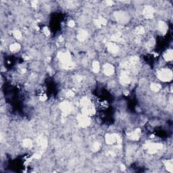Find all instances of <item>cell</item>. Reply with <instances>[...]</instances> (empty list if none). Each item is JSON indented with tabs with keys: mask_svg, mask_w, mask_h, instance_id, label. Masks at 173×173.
I'll list each match as a JSON object with an SVG mask.
<instances>
[{
	"mask_svg": "<svg viewBox=\"0 0 173 173\" xmlns=\"http://www.w3.org/2000/svg\"><path fill=\"white\" fill-rule=\"evenodd\" d=\"M158 77L162 81H169L172 79V74L171 71L168 69H162L158 72Z\"/></svg>",
	"mask_w": 173,
	"mask_h": 173,
	"instance_id": "obj_1",
	"label": "cell"
},
{
	"mask_svg": "<svg viewBox=\"0 0 173 173\" xmlns=\"http://www.w3.org/2000/svg\"><path fill=\"white\" fill-rule=\"evenodd\" d=\"M103 72L107 76H111L114 72V66L112 64H104V66H103Z\"/></svg>",
	"mask_w": 173,
	"mask_h": 173,
	"instance_id": "obj_2",
	"label": "cell"
},
{
	"mask_svg": "<svg viewBox=\"0 0 173 173\" xmlns=\"http://www.w3.org/2000/svg\"><path fill=\"white\" fill-rule=\"evenodd\" d=\"M164 60H166V61H171L172 59V49H169L166 52L164 55Z\"/></svg>",
	"mask_w": 173,
	"mask_h": 173,
	"instance_id": "obj_3",
	"label": "cell"
}]
</instances>
